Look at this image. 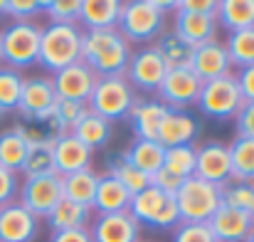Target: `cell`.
I'll return each mask as SVG.
<instances>
[{"label":"cell","instance_id":"d590c367","mask_svg":"<svg viewBox=\"0 0 254 242\" xmlns=\"http://www.w3.org/2000/svg\"><path fill=\"white\" fill-rule=\"evenodd\" d=\"M22 72L17 70H10V67H0V109L7 114V111H15L17 109V101H20V94H22Z\"/></svg>","mask_w":254,"mask_h":242},{"label":"cell","instance_id":"836d02e7","mask_svg":"<svg viewBox=\"0 0 254 242\" xmlns=\"http://www.w3.org/2000/svg\"><path fill=\"white\" fill-rule=\"evenodd\" d=\"M153 45H156V50L161 52V57H163V62H166L168 70L190 67V60H192V50H195V47H190V45H188L183 37H178L173 30L163 32Z\"/></svg>","mask_w":254,"mask_h":242},{"label":"cell","instance_id":"83f0119b","mask_svg":"<svg viewBox=\"0 0 254 242\" xmlns=\"http://www.w3.org/2000/svg\"><path fill=\"white\" fill-rule=\"evenodd\" d=\"M96 183H99V173H94L91 168L69 173V175H62V195L67 200H72L77 205H84V208L91 210Z\"/></svg>","mask_w":254,"mask_h":242},{"label":"cell","instance_id":"7402d4cb","mask_svg":"<svg viewBox=\"0 0 254 242\" xmlns=\"http://www.w3.org/2000/svg\"><path fill=\"white\" fill-rule=\"evenodd\" d=\"M91 159H94V154L72 134L55 139V173L57 175L86 170V168H91Z\"/></svg>","mask_w":254,"mask_h":242},{"label":"cell","instance_id":"b9f144b4","mask_svg":"<svg viewBox=\"0 0 254 242\" xmlns=\"http://www.w3.org/2000/svg\"><path fill=\"white\" fill-rule=\"evenodd\" d=\"M40 12H42V0H7L5 5V15L12 17V22H27Z\"/></svg>","mask_w":254,"mask_h":242},{"label":"cell","instance_id":"30bf717a","mask_svg":"<svg viewBox=\"0 0 254 242\" xmlns=\"http://www.w3.org/2000/svg\"><path fill=\"white\" fill-rule=\"evenodd\" d=\"M166 72H168V67H166L161 52L156 50V45H143L141 50L131 52V60L126 67V80L133 86V91L138 89V91L153 94V91H158Z\"/></svg>","mask_w":254,"mask_h":242},{"label":"cell","instance_id":"7c38bea8","mask_svg":"<svg viewBox=\"0 0 254 242\" xmlns=\"http://www.w3.org/2000/svg\"><path fill=\"white\" fill-rule=\"evenodd\" d=\"M195 175L212 183V185H225L232 180V165H230V149L227 144L212 139L202 141L195 146Z\"/></svg>","mask_w":254,"mask_h":242},{"label":"cell","instance_id":"d6986e66","mask_svg":"<svg viewBox=\"0 0 254 242\" xmlns=\"http://www.w3.org/2000/svg\"><path fill=\"white\" fill-rule=\"evenodd\" d=\"M207 228L215 242H245L254 230V220L250 213L220 205L215 215L207 220Z\"/></svg>","mask_w":254,"mask_h":242},{"label":"cell","instance_id":"44dd1931","mask_svg":"<svg viewBox=\"0 0 254 242\" xmlns=\"http://www.w3.org/2000/svg\"><path fill=\"white\" fill-rule=\"evenodd\" d=\"M168 114V106L158 99H136L128 121L131 129L136 134V139H146V141H158V131L161 124Z\"/></svg>","mask_w":254,"mask_h":242},{"label":"cell","instance_id":"8d00e7d4","mask_svg":"<svg viewBox=\"0 0 254 242\" xmlns=\"http://www.w3.org/2000/svg\"><path fill=\"white\" fill-rule=\"evenodd\" d=\"M163 168H168L170 173H175L183 180L195 175V146H173V149H166Z\"/></svg>","mask_w":254,"mask_h":242},{"label":"cell","instance_id":"9a60e30c","mask_svg":"<svg viewBox=\"0 0 254 242\" xmlns=\"http://www.w3.org/2000/svg\"><path fill=\"white\" fill-rule=\"evenodd\" d=\"M190 70L195 72V77L200 81H212L232 75V65H230V55H227L225 42L222 40H210L205 45H197L192 50Z\"/></svg>","mask_w":254,"mask_h":242},{"label":"cell","instance_id":"11a10c76","mask_svg":"<svg viewBox=\"0 0 254 242\" xmlns=\"http://www.w3.org/2000/svg\"><path fill=\"white\" fill-rule=\"evenodd\" d=\"M141 242H151V240H141Z\"/></svg>","mask_w":254,"mask_h":242},{"label":"cell","instance_id":"603a6c76","mask_svg":"<svg viewBox=\"0 0 254 242\" xmlns=\"http://www.w3.org/2000/svg\"><path fill=\"white\" fill-rule=\"evenodd\" d=\"M124 0H79V20L77 25L84 27V32L91 30H114L121 15Z\"/></svg>","mask_w":254,"mask_h":242},{"label":"cell","instance_id":"e0dca14e","mask_svg":"<svg viewBox=\"0 0 254 242\" xmlns=\"http://www.w3.org/2000/svg\"><path fill=\"white\" fill-rule=\"evenodd\" d=\"M40 220L17 200L0 208V242H35Z\"/></svg>","mask_w":254,"mask_h":242},{"label":"cell","instance_id":"d6a6232c","mask_svg":"<svg viewBox=\"0 0 254 242\" xmlns=\"http://www.w3.org/2000/svg\"><path fill=\"white\" fill-rule=\"evenodd\" d=\"M230 149V165H232V180L254 185V139H232L227 144Z\"/></svg>","mask_w":254,"mask_h":242},{"label":"cell","instance_id":"8fae6325","mask_svg":"<svg viewBox=\"0 0 254 242\" xmlns=\"http://www.w3.org/2000/svg\"><path fill=\"white\" fill-rule=\"evenodd\" d=\"M57 101V91L52 86V77H25L22 94L17 101V114L25 119V124L45 119Z\"/></svg>","mask_w":254,"mask_h":242},{"label":"cell","instance_id":"cb8c5ba5","mask_svg":"<svg viewBox=\"0 0 254 242\" xmlns=\"http://www.w3.org/2000/svg\"><path fill=\"white\" fill-rule=\"evenodd\" d=\"M128 205H131V193L114 175H106V173L99 175L91 210L96 215H109V213H126Z\"/></svg>","mask_w":254,"mask_h":242},{"label":"cell","instance_id":"2e32d148","mask_svg":"<svg viewBox=\"0 0 254 242\" xmlns=\"http://www.w3.org/2000/svg\"><path fill=\"white\" fill-rule=\"evenodd\" d=\"M200 131H202L200 119L192 116L188 109H168V114L161 124V131H158V144L163 149L195 146Z\"/></svg>","mask_w":254,"mask_h":242},{"label":"cell","instance_id":"7bdbcfd3","mask_svg":"<svg viewBox=\"0 0 254 242\" xmlns=\"http://www.w3.org/2000/svg\"><path fill=\"white\" fill-rule=\"evenodd\" d=\"M235 134L237 139H254V101H245L235 116Z\"/></svg>","mask_w":254,"mask_h":242},{"label":"cell","instance_id":"ee69618b","mask_svg":"<svg viewBox=\"0 0 254 242\" xmlns=\"http://www.w3.org/2000/svg\"><path fill=\"white\" fill-rule=\"evenodd\" d=\"M17 190H20L17 173H12V170H7V168L0 165V208L7 205V203H12L15 195H17Z\"/></svg>","mask_w":254,"mask_h":242},{"label":"cell","instance_id":"bcb514c9","mask_svg":"<svg viewBox=\"0 0 254 242\" xmlns=\"http://www.w3.org/2000/svg\"><path fill=\"white\" fill-rule=\"evenodd\" d=\"M235 80H237V86H240L245 101H254V65L240 70V72L235 75Z\"/></svg>","mask_w":254,"mask_h":242},{"label":"cell","instance_id":"816d5d0a","mask_svg":"<svg viewBox=\"0 0 254 242\" xmlns=\"http://www.w3.org/2000/svg\"><path fill=\"white\" fill-rule=\"evenodd\" d=\"M245 242H254V230H252V233H250V238H247V240H245Z\"/></svg>","mask_w":254,"mask_h":242},{"label":"cell","instance_id":"e575fe53","mask_svg":"<svg viewBox=\"0 0 254 242\" xmlns=\"http://www.w3.org/2000/svg\"><path fill=\"white\" fill-rule=\"evenodd\" d=\"M225 47H227V55H230V65L232 67H237V70L252 67L254 65V27L232 32L225 40Z\"/></svg>","mask_w":254,"mask_h":242},{"label":"cell","instance_id":"4dcf8cb0","mask_svg":"<svg viewBox=\"0 0 254 242\" xmlns=\"http://www.w3.org/2000/svg\"><path fill=\"white\" fill-rule=\"evenodd\" d=\"M20 173L25 178L55 173V141H27V156Z\"/></svg>","mask_w":254,"mask_h":242},{"label":"cell","instance_id":"74e56055","mask_svg":"<svg viewBox=\"0 0 254 242\" xmlns=\"http://www.w3.org/2000/svg\"><path fill=\"white\" fill-rule=\"evenodd\" d=\"M89 111L86 101H69V99H57L55 101V109H52V116L57 119V124L62 126L64 134H72V129L84 119V114Z\"/></svg>","mask_w":254,"mask_h":242},{"label":"cell","instance_id":"f546056e","mask_svg":"<svg viewBox=\"0 0 254 242\" xmlns=\"http://www.w3.org/2000/svg\"><path fill=\"white\" fill-rule=\"evenodd\" d=\"M72 136L79 139L86 149L94 154V151H99V149H106V144L111 141V124H109L106 119H101V116L86 111L84 119L72 129Z\"/></svg>","mask_w":254,"mask_h":242},{"label":"cell","instance_id":"ac0fdd59","mask_svg":"<svg viewBox=\"0 0 254 242\" xmlns=\"http://www.w3.org/2000/svg\"><path fill=\"white\" fill-rule=\"evenodd\" d=\"M91 242H141V225L126 213L96 215L89 228Z\"/></svg>","mask_w":254,"mask_h":242},{"label":"cell","instance_id":"5b68a950","mask_svg":"<svg viewBox=\"0 0 254 242\" xmlns=\"http://www.w3.org/2000/svg\"><path fill=\"white\" fill-rule=\"evenodd\" d=\"M128 215L141 228H151V230H175L180 225L175 195L156 188V185H148L138 195L131 198Z\"/></svg>","mask_w":254,"mask_h":242},{"label":"cell","instance_id":"52a82bcc","mask_svg":"<svg viewBox=\"0 0 254 242\" xmlns=\"http://www.w3.org/2000/svg\"><path fill=\"white\" fill-rule=\"evenodd\" d=\"M175 205L180 213V223H207L222 205V188L197 175H190L175 190Z\"/></svg>","mask_w":254,"mask_h":242},{"label":"cell","instance_id":"277c9868","mask_svg":"<svg viewBox=\"0 0 254 242\" xmlns=\"http://www.w3.org/2000/svg\"><path fill=\"white\" fill-rule=\"evenodd\" d=\"M136 99L138 96L126 77H96V84L86 99V106L91 114L114 124V121L128 119Z\"/></svg>","mask_w":254,"mask_h":242},{"label":"cell","instance_id":"4fadbf2b","mask_svg":"<svg viewBox=\"0 0 254 242\" xmlns=\"http://www.w3.org/2000/svg\"><path fill=\"white\" fill-rule=\"evenodd\" d=\"M173 32L178 37H183L190 47H197V45H205L210 40H217L215 12L185 10L178 2H173Z\"/></svg>","mask_w":254,"mask_h":242},{"label":"cell","instance_id":"4316f807","mask_svg":"<svg viewBox=\"0 0 254 242\" xmlns=\"http://www.w3.org/2000/svg\"><path fill=\"white\" fill-rule=\"evenodd\" d=\"M131 165H136L141 173L153 175L163 168V159H166V149L158 141H146V139H136L124 154H121Z\"/></svg>","mask_w":254,"mask_h":242},{"label":"cell","instance_id":"7a4b0ae2","mask_svg":"<svg viewBox=\"0 0 254 242\" xmlns=\"http://www.w3.org/2000/svg\"><path fill=\"white\" fill-rule=\"evenodd\" d=\"M170 10H173V2H166V0H124L116 30L124 35L128 45L131 42L153 45L166 32Z\"/></svg>","mask_w":254,"mask_h":242},{"label":"cell","instance_id":"f35d334b","mask_svg":"<svg viewBox=\"0 0 254 242\" xmlns=\"http://www.w3.org/2000/svg\"><path fill=\"white\" fill-rule=\"evenodd\" d=\"M42 12L55 25H77L79 0H42Z\"/></svg>","mask_w":254,"mask_h":242},{"label":"cell","instance_id":"ba28073f","mask_svg":"<svg viewBox=\"0 0 254 242\" xmlns=\"http://www.w3.org/2000/svg\"><path fill=\"white\" fill-rule=\"evenodd\" d=\"M242 104H245V96H242V91L237 86L235 75H227V77H220V80L212 81H202L197 101H195L200 114L212 119V121L235 119L237 111L242 109Z\"/></svg>","mask_w":254,"mask_h":242},{"label":"cell","instance_id":"f1b7e54d","mask_svg":"<svg viewBox=\"0 0 254 242\" xmlns=\"http://www.w3.org/2000/svg\"><path fill=\"white\" fill-rule=\"evenodd\" d=\"M47 225L52 228V233H60V230H77V228H86L89 220H91V210L84 205H77L67 198H62L52 210L50 215L45 218Z\"/></svg>","mask_w":254,"mask_h":242},{"label":"cell","instance_id":"5bb4252c","mask_svg":"<svg viewBox=\"0 0 254 242\" xmlns=\"http://www.w3.org/2000/svg\"><path fill=\"white\" fill-rule=\"evenodd\" d=\"M202 81L195 77L190 67H175L168 70L158 86V101H163L168 109H188L197 101Z\"/></svg>","mask_w":254,"mask_h":242},{"label":"cell","instance_id":"3957f363","mask_svg":"<svg viewBox=\"0 0 254 242\" xmlns=\"http://www.w3.org/2000/svg\"><path fill=\"white\" fill-rule=\"evenodd\" d=\"M82 37L84 30L79 25H45L40 37L37 65L47 72H60L82 60Z\"/></svg>","mask_w":254,"mask_h":242},{"label":"cell","instance_id":"1f68e13d","mask_svg":"<svg viewBox=\"0 0 254 242\" xmlns=\"http://www.w3.org/2000/svg\"><path fill=\"white\" fill-rule=\"evenodd\" d=\"M106 175H114V178L131 193V198L138 195L143 188L151 185V175L141 173L136 165H131L121 154H114V156L106 159Z\"/></svg>","mask_w":254,"mask_h":242},{"label":"cell","instance_id":"ffe728a7","mask_svg":"<svg viewBox=\"0 0 254 242\" xmlns=\"http://www.w3.org/2000/svg\"><path fill=\"white\" fill-rule=\"evenodd\" d=\"M94 84H96V75L86 67L82 60L52 75V86L57 91V99L86 101L91 89H94Z\"/></svg>","mask_w":254,"mask_h":242},{"label":"cell","instance_id":"7dc6e473","mask_svg":"<svg viewBox=\"0 0 254 242\" xmlns=\"http://www.w3.org/2000/svg\"><path fill=\"white\" fill-rule=\"evenodd\" d=\"M50 242H91V235H89V228L60 230V233H52Z\"/></svg>","mask_w":254,"mask_h":242},{"label":"cell","instance_id":"db71d44e","mask_svg":"<svg viewBox=\"0 0 254 242\" xmlns=\"http://www.w3.org/2000/svg\"><path fill=\"white\" fill-rule=\"evenodd\" d=\"M0 67H2V50H0Z\"/></svg>","mask_w":254,"mask_h":242},{"label":"cell","instance_id":"c3c4849f","mask_svg":"<svg viewBox=\"0 0 254 242\" xmlns=\"http://www.w3.org/2000/svg\"><path fill=\"white\" fill-rule=\"evenodd\" d=\"M185 10H197V12H215L217 0H175Z\"/></svg>","mask_w":254,"mask_h":242},{"label":"cell","instance_id":"f5cc1de1","mask_svg":"<svg viewBox=\"0 0 254 242\" xmlns=\"http://www.w3.org/2000/svg\"><path fill=\"white\" fill-rule=\"evenodd\" d=\"M2 119H5V111H2V109H0V124H2Z\"/></svg>","mask_w":254,"mask_h":242},{"label":"cell","instance_id":"ab89813d","mask_svg":"<svg viewBox=\"0 0 254 242\" xmlns=\"http://www.w3.org/2000/svg\"><path fill=\"white\" fill-rule=\"evenodd\" d=\"M252 193H254V185L240 183V180H230V183L222 185V205L247 213L250 205H252Z\"/></svg>","mask_w":254,"mask_h":242},{"label":"cell","instance_id":"f6af8a7d","mask_svg":"<svg viewBox=\"0 0 254 242\" xmlns=\"http://www.w3.org/2000/svg\"><path fill=\"white\" fill-rule=\"evenodd\" d=\"M180 183H183V178H178L175 173H170L168 168H161L158 173L151 175V185H156V188H161V190H166V193H173V195H175V190L180 188Z\"/></svg>","mask_w":254,"mask_h":242},{"label":"cell","instance_id":"484cf974","mask_svg":"<svg viewBox=\"0 0 254 242\" xmlns=\"http://www.w3.org/2000/svg\"><path fill=\"white\" fill-rule=\"evenodd\" d=\"M25 156H27V136H25L22 124L2 129L0 131V165L12 173H20Z\"/></svg>","mask_w":254,"mask_h":242},{"label":"cell","instance_id":"f907efd6","mask_svg":"<svg viewBox=\"0 0 254 242\" xmlns=\"http://www.w3.org/2000/svg\"><path fill=\"white\" fill-rule=\"evenodd\" d=\"M250 215H252V220H254V193H252V205H250V210H247Z\"/></svg>","mask_w":254,"mask_h":242},{"label":"cell","instance_id":"6da1fadb","mask_svg":"<svg viewBox=\"0 0 254 242\" xmlns=\"http://www.w3.org/2000/svg\"><path fill=\"white\" fill-rule=\"evenodd\" d=\"M131 45L114 30H91L82 37V62L96 77H126Z\"/></svg>","mask_w":254,"mask_h":242},{"label":"cell","instance_id":"8992f818","mask_svg":"<svg viewBox=\"0 0 254 242\" xmlns=\"http://www.w3.org/2000/svg\"><path fill=\"white\" fill-rule=\"evenodd\" d=\"M40 37L42 27L35 20L27 22H10L5 30H0V50H2V65L10 70H27L37 65L40 55Z\"/></svg>","mask_w":254,"mask_h":242},{"label":"cell","instance_id":"d4e9b609","mask_svg":"<svg viewBox=\"0 0 254 242\" xmlns=\"http://www.w3.org/2000/svg\"><path fill=\"white\" fill-rule=\"evenodd\" d=\"M215 20L227 35L250 30L254 27V0H217Z\"/></svg>","mask_w":254,"mask_h":242},{"label":"cell","instance_id":"60d3db41","mask_svg":"<svg viewBox=\"0 0 254 242\" xmlns=\"http://www.w3.org/2000/svg\"><path fill=\"white\" fill-rule=\"evenodd\" d=\"M170 242H215L207 223H180L173 230Z\"/></svg>","mask_w":254,"mask_h":242},{"label":"cell","instance_id":"9c48e42d","mask_svg":"<svg viewBox=\"0 0 254 242\" xmlns=\"http://www.w3.org/2000/svg\"><path fill=\"white\" fill-rule=\"evenodd\" d=\"M62 175L50 173V175H37V178H25L17 190V203L27 208L37 220L47 218L50 210L62 200Z\"/></svg>","mask_w":254,"mask_h":242},{"label":"cell","instance_id":"681fc988","mask_svg":"<svg viewBox=\"0 0 254 242\" xmlns=\"http://www.w3.org/2000/svg\"><path fill=\"white\" fill-rule=\"evenodd\" d=\"M5 5H7V0H0V15H5Z\"/></svg>","mask_w":254,"mask_h":242}]
</instances>
